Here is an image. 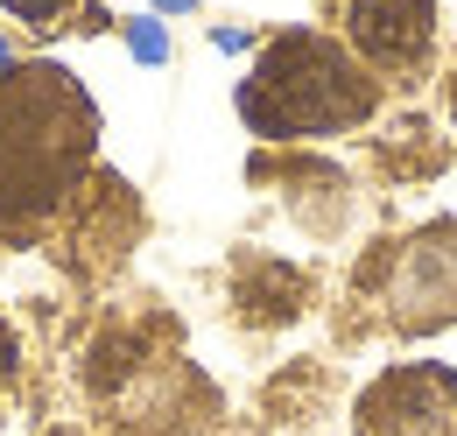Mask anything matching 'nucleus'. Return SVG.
<instances>
[{
    "label": "nucleus",
    "mask_w": 457,
    "mask_h": 436,
    "mask_svg": "<svg viewBox=\"0 0 457 436\" xmlns=\"http://www.w3.org/2000/svg\"><path fill=\"white\" fill-rule=\"evenodd\" d=\"M99 155V106L63 63H0V239L36 232Z\"/></svg>",
    "instance_id": "f257e3e1"
},
{
    "label": "nucleus",
    "mask_w": 457,
    "mask_h": 436,
    "mask_svg": "<svg viewBox=\"0 0 457 436\" xmlns=\"http://www.w3.org/2000/svg\"><path fill=\"white\" fill-rule=\"evenodd\" d=\"M380 85L359 56L317 36V29H288L275 36L253 78L239 85V120L268 141H310V134H345L359 120H373Z\"/></svg>",
    "instance_id": "f03ea898"
},
{
    "label": "nucleus",
    "mask_w": 457,
    "mask_h": 436,
    "mask_svg": "<svg viewBox=\"0 0 457 436\" xmlns=\"http://www.w3.org/2000/svg\"><path fill=\"white\" fill-rule=\"evenodd\" d=\"M366 436H457V373L451 366H395L359 401Z\"/></svg>",
    "instance_id": "7ed1b4c3"
},
{
    "label": "nucleus",
    "mask_w": 457,
    "mask_h": 436,
    "mask_svg": "<svg viewBox=\"0 0 457 436\" xmlns=\"http://www.w3.org/2000/svg\"><path fill=\"white\" fill-rule=\"evenodd\" d=\"M387 303H395V324L408 331L451 324L457 317V225H429V232L401 239L395 268H387Z\"/></svg>",
    "instance_id": "20e7f679"
},
{
    "label": "nucleus",
    "mask_w": 457,
    "mask_h": 436,
    "mask_svg": "<svg viewBox=\"0 0 457 436\" xmlns=\"http://www.w3.org/2000/svg\"><path fill=\"white\" fill-rule=\"evenodd\" d=\"M345 36L366 71H408L436 36V0H345Z\"/></svg>",
    "instance_id": "39448f33"
},
{
    "label": "nucleus",
    "mask_w": 457,
    "mask_h": 436,
    "mask_svg": "<svg viewBox=\"0 0 457 436\" xmlns=\"http://www.w3.org/2000/svg\"><path fill=\"white\" fill-rule=\"evenodd\" d=\"M0 7H7L14 21H29V29H50V21H57L71 0H0Z\"/></svg>",
    "instance_id": "423d86ee"
},
{
    "label": "nucleus",
    "mask_w": 457,
    "mask_h": 436,
    "mask_svg": "<svg viewBox=\"0 0 457 436\" xmlns=\"http://www.w3.org/2000/svg\"><path fill=\"white\" fill-rule=\"evenodd\" d=\"M134 50L148 56V63H162V50H170V43H162V29H155V21H134Z\"/></svg>",
    "instance_id": "0eeeda50"
},
{
    "label": "nucleus",
    "mask_w": 457,
    "mask_h": 436,
    "mask_svg": "<svg viewBox=\"0 0 457 436\" xmlns=\"http://www.w3.org/2000/svg\"><path fill=\"white\" fill-rule=\"evenodd\" d=\"M14 359H21V352H14V331L0 324V373H14Z\"/></svg>",
    "instance_id": "6e6552de"
},
{
    "label": "nucleus",
    "mask_w": 457,
    "mask_h": 436,
    "mask_svg": "<svg viewBox=\"0 0 457 436\" xmlns=\"http://www.w3.org/2000/svg\"><path fill=\"white\" fill-rule=\"evenodd\" d=\"M451 120H457V71H451Z\"/></svg>",
    "instance_id": "1a4fd4ad"
}]
</instances>
